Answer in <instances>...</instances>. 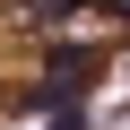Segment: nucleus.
<instances>
[{"mask_svg":"<svg viewBox=\"0 0 130 130\" xmlns=\"http://www.w3.org/2000/svg\"><path fill=\"white\" fill-rule=\"evenodd\" d=\"M95 70H104V52H95V43H61V52H52V95H70V87H87Z\"/></svg>","mask_w":130,"mask_h":130,"instance_id":"f257e3e1","label":"nucleus"}]
</instances>
